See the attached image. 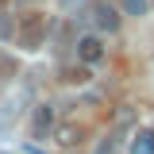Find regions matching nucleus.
<instances>
[{
    "instance_id": "f257e3e1",
    "label": "nucleus",
    "mask_w": 154,
    "mask_h": 154,
    "mask_svg": "<svg viewBox=\"0 0 154 154\" xmlns=\"http://www.w3.org/2000/svg\"><path fill=\"white\" fill-rule=\"evenodd\" d=\"M50 35V16L46 12H27L16 23V46L19 50H38Z\"/></svg>"
},
{
    "instance_id": "f03ea898",
    "label": "nucleus",
    "mask_w": 154,
    "mask_h": 154,
    "mask_svg": "<svg viewBox=\"0 0 154 154\" xmlns=\"http://www.w3.org/2000/svg\"><path fill=\"white\" fill-rule=\"evenodd\" d=\"M85 16L96 27V35H116L119 23H123V12H119V4H112V0H89Z\"/></svg>"
},
{
    "instance_id": "7ed1b4c3",
    "label": "nucleus",
    "mask_w": 154,
    "mask_h": 154,
    "mask_svg": "<svg viewBox=\"0 0 154 154\" xmlns=\"http://www.w3.org/2000/svg\"><path fill=\"white\" fill-rule=\"evenodd\" d=\"M77 62H85V66H96V62H104L108 54V46H104V38L100 35H77Z\"/></svg>"
},
{
    "instance_id": "20e7f679",
    "label": "nucleus",
    "mask_w": 154,
    "mask_h": 154,
    "mask_svg": "<svg viewBox=\"0 0 154 154\" xmlns=\"http://www.w3.org/2000/svg\"><path fill=\"white\" fill-rule=\"evenodd\" d=\"M54 131V104H38L35 116H31V135L35 139H42V135Z\"/></svg>"
},
{
    "instance_id": "39448f33",
    "label": "nucleus",
    "mask_w": 154,
    "mask_h": 154,
    "mask_svg": "<svg viewBox=\"0 0 154 154\" xmlns=\"http://www.w3.org/2000/svg\"><path fill=\"white\" fill-rule=\"evenodd\" d=\"M81 127H77V123H58L54 127V139H58V146H66V150H73L77 143H81Z\"/></svg>"
},
{
    "instance_id": "423d86ee",
    "label": "nucleus",
    "mask_w": 154,
    "mask_h": 154,
    "mask_svg": "<svg viewBox=\"0 0 154 154\" xmlns=\"http://www.w3.org/2000/svg\"><path fill=\"white\" fill-rule=\"evenodd\" d=\"M89 77H93V66H85V62H77V66H66V69H62V81H66V85H85Z\"/></svg>"
},
{
    "instance_id": "0eeeda50",
    "label": "nucleus",
    "mask_w": 154,
    "mask_h": 154,
    "mask_svg": "<svg viewBox=\"0 0 154 154\" xmlns=\"http://www.w3.org/2000/svg\"><path fill=\"white\" fill-rule=\"evenodd\" d=\"M131 154H154V127H150V131H139V135H135Z\"/></svg>"
},
{
    "instance_id": "6e6552de",
    "label": "nucleus",
    "mask_w": 154,
    "mask_h": 154,
    "mask_svg": "<svg viewBox=\"0 0 154 154\" xmlns=\"http://www.w3.org/2000/svg\"><path fill=\"white\" fill-rule=\"evenodd\" d=\"M146 8H150V4H146V0H119V12H123V16H146Z\"/></svg>"
},
{
    "instance_id": "1a4fd4ad",
    "label": "nucleus",
    "mask_w": 154,
    "mask_h": 154,
    "mask_svg": "<svg viewBox=\"0 0 154 154\" xmlns=\"http://www.w3.org/2000/svg\"><path fill=\"white\" fill-rule=\"evenodd\" d=\"M19 73V66H16V58H8V54H0V85H8L12 77Z\"/></svg>"
},
{
    "instance_id": "9d476101",
    "label": "nucleus",
    "mask_w": 154,
    "mask_h": 154,
    "mask_svg": "<svg viewBox=\"0 0 154 154\" xmlns=\"http://www.w3.org/2000/svg\"><path fill=\"white\" fill-rule=\"evenodd\" d=\"M0 38H16V23L4 16V12H0Z\"/></svg>"
},
{
    "instance_id": "9b49d317",
    "label": "nucleus",
    "mask_w": 154,
    "mask_h": 154,
    "mask_svg": "<svg viewBox=\"0 0 154 154\" xmlns=\"http://www.w3.org/2000/svg\"><path fill=\"white\" fill-rule=\"evenodd\" d=\"M0 4H4V0H0Z\"/></svg>"
},
{
    "instance_id": "f8f14e48",
    "label": "nucleus",
    "mask_w": 154,
    "mask_h": 154,
    "mask_svg": "<svg viewBox=\"0 0 154 154\" xmlns=\"http://www.w3.org/2000/svg\"><path fill=\"white\" fill-rule=\"evenodd\" d=\"M0 154H4V150H0Z\"/></svg>"
}]
</instances>
